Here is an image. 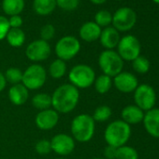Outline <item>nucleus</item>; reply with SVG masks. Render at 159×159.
Returning <instances> with one entry per match:
<instances>
[{
    "label": "nucleus",
    "mask_w": 159,
    "mask_h": 159,
    "mask_svg": "<svg viewBox=\"0 0 159 159\" xmlns=\"http://www.w3.org/2000/svg\"><path fill=\"white\" fill-rule=\"evenodd\" d=\"M52 108L59 114H66L73 111L80 101L79 89L70 84H64L58 86L52 93Z\"/></svg>",
    "instance_id": "nucleus-1"
},
{
    "label": "nucleus",
    "mask_w": 159,
    "mask_h": 159,
    "mask_svg": "<svg viewBox=\"0 0 159 159\" xmlns=\"http://www.w3.org/2000/svg\"><path fill=\"white\" fill-rule=\"evenodd\" d=\"M71 136L75 141L85 143L90 141L96 132V122L92 115L81 113L73 118L70 125Z\"/></svg>",
    "instance_id": "nucleus-2"
},
{
    "label": "nucleus",
    "mask_w": 159,
    "mask_h": 159,
    "mask_svg": "<svg viewBox=\"0 0 159 159\" xmlns=\"http://www.w3.org/2000/svg\"><path fill=\"white\" fill-rule=\"evenodd\" d=\"M131 136L130 125L123 120H115L110 123L105 131L104 139L108 145L119 148L125 145Z\"/></svg>",
    "instance_id": "nucleus-3"
},
{
    "label": "nucleus",
    "mask_w": 159,
    "mask_h": 159,
    "mask_svg": "<svg viewBox=\"0 0 159 159\" xmlns=\"http://www.w3.org/2000/svg\"><path fill=\"white\" fill-rule=\"evenodd\" d=\"M70 84L78 89H87L94 84L96 72L94 68L85 64L74 66L68 72Z\"/></svg>",
    "instance_id": "nucleus-4"
},
{
    "label": "nucleus",
    "mask_w": 159,
    "mask_h": 159,
    "mask_svg": "<svg viewBox=\"0 0 159 159\" xmlns=\"http://www.w3.org/2000/svg\"><path fill=\"white\" fill-rule=\"evenodd\" d=\"M98 66L103 74L113 78L122 72L124 60L117 52L113 50H105L98 56Z\"/></svg>",
    "instance_id": "nucleus-5"
},
{
    "label": "nucleus",
    "mask_w": 159,
    "mask_h": 159,
    "mask_svg": "<svg viewBox=\"0 0 159 159\" xmlns=\"http://www.w3.org/2000/svg\"><path fill=\"white\" fill-rule=\"evenodd\" d=\"M47 81V71L39 64H32L23 72L22 84L30 90H39Z\"/></svg>",
    "instance_id": "nucleus-6"
},
{
    "label": "nucleus",
    "mask_w": 159,
    "mask_h": 159,
    "mask_svg": "<svg viewBox=\"0 0 159 159\" xmlns=\"http://www.w3.org/2000/svg\"><path fill=\"white\" fill-rule=\"evenodd\" d=\"M54 51L58 59L69 61L81 51V43L74 36H65L56 42Z\"/></svg>",
    "instance_id": "nucleus-7"
},
{
    "label": "nucleus",
    "mask_w": 159,
    "mask_h": 159,
    "mask_svg": "<svg viewBox=\"0 0 159 159\" xmlns=\"http://www.w3.org/2000/svg\"><path fill=\"white\" fill-rule=\"evenodd\" d=\"M141 46L139 40L133 35L121 38L117 45V52L124 61H133L140 55Z\"/></svg>",
    "instance_id": "nucleus-8"
},
{
    "label": "nucleus",
    "mask_w": 159,
    "mask_h": 159,
    "mask_svg": "<svg viewBox=\"0 0 159 159\" xmlns=\"http://www.w3.org/2000/svg\"><path fill=\"white\" fill-rule=\"evenodd\" d=\"M137 22V14L131 8L123 7L118 9L112 15V26L118 32L131 30Z\"/></svg>",
    "instance_id": "nucleus-9"
},
{
    "label": "nucleus",
    "mask_w": 159,
    "mask_h": 159,
    "mask_svg": "<svg viewBox=\"0 0 159 159\" xmlns=\"http://www.w3.org/2000/svg\"><path fill=\"white\" fill-rule=\"evenodd\" d=\"M135 105L142 111H150L154 108L156 94L154 89L148 84H139L134 91Z\"/></svg>",
    "instance_id": "nucleus-10"
},
{
    "label": "nucleus",
    "mask_w": 159,
    "mask_h": 159,
    "mask_svg": "<svg viewBox=\"0 0 159 159\" xmlns=\"http://www.w3.org/2000/svg\"><path fill=\"white\" fill-rule=\"evenodd\" d=\"M52 49L48 41L42 39H36L28 44L25 49L26 57L34 62V64H39V62L45 61L51 55Z\"/></svg>",
    "instance_id": "nucleus-11"
},
{
    "label": "nucleus",
    "mask_w": 159,
    "mask_h": 159,
    "mask_svg": "<svg viewBox=\"0 0 159 159\" xmlns=\"http://www.w3.org/2000/svg\"><path fill=\"white\" fill-rule=\"evenodd\" d=\"M52 151L60 156H66L73 152L76 147V141L72 136L66 133H59L52 137L50 140Z\"/></svg>",
    "instance_id": "nucleus-12"
},
{
    "label": "nucleus",
    "mask_w": 159,
    "mask_h": 159,
    "mask_svg": "<svg viewBox=\"0 0 159 159\" xmlns=\"http://www.w3.org/2000/svg\"><path fill=\"white\" fill-rule=\"evenodd\" d=\"M112 84L119 92L129 94L137 89L139 86V81L134 74L127 71H122L113 77Z\"/></svg>",
    "instance_id": "nucleus-13"
},
{
    "label": "nucleus",
    "mask_w": 159,
    "mask_h": 159,
    "mask_svg": "<svg viewBox=\"0 0 159 159\" xmlns=\"http://www.w3.org/2000/svg\"><path fill=\"white\" fill-rule=\"evenodd\" d=\"M60 114L52 108L40 111L35 117L36 126L43 131H49L54 128L59 122Z\"/></svg>",
    "instance_id": "nucleus-14"
},
{
    "label": "nucleus",
    "mask_w": 159,
    "mask_h": 159,
    "mask_svg": "<svg viewBox=\"0 0 159 159\" xmlns=\"http://www.w3.org/2000/svg\"><path fill=\"white\" fill-rule=\"evenodd\" d=\"M143 125L147 133L153 137L159 138V109L153 108L144 113Z\"/></svg>",
    "instance_id": "nucleus-15"
},
{
    "label": "nucleus",
    "mask_w": 159,
    "mask_h": 159,
    "mask_svg": "<svg viewBox=\"0 0 159 159\" xmlns=\"http://www.w3.org/2000/svg\"><path fill=\"white\" fill-rule=\"evenodd\" d=\"M10 101L15 106H22L29 98V90L23 84H18L11 85L8 92Z\"/></svg>",
    "instance_id": "nucleus-16"
},
{
    "label": "nucleus",
    "mask_w": 159,
    "mask_h": 159,
    "mask_svg": "<svg viewBox=\"0 0 159 159\" xmlns=\"http://www.w3.org/2000/svg\"><path fill=\"white\" fill-rule=\"evenodd\" d=\"M120 39V34L113 26L105 27L99 37L100 43L106 50H113L116 48Z\"/></svg>",
    "instance_id": "nucleus-17"
},
{
    "label": "nucleus",
    "mask_w": 159,
    "mask_h": 159,
    "mask_svg": "<svg viewBox=\"0 0 159 159\" xmlns=\"http://www.w3.org/2000/svg\"><path fill=\"white\" fill-rule=\"evenodd\" d=\"M101 31V27H99L95 22H87L81 26L79 35L85 42H94L99 39Z\"/></svg>",
    "instance_id": "nucleus-18"
},
{
    "label": "nucleus",
    "mask_w": 159,
    "mask_h": 159,
    "mask_svg": "<svg viewBox=\"0 0 159 159\" xmlns=\"http://www.w3.org/2000/svg\"><path fill=\"white\" fill-rule=\"evenodd\" d=\"M122 120L127 125H137L143 121L144 112L136 105L125 106L121 112Z\"/></svg>",
    "instance_id": "nucleus-19"
},
{
    "label": "nucleus",
    "mask_w": 159,
    "mask_h": 159,
    "mask_svg": "<svg viewBox=\"0 0 159 159\" xmlns=\"http://www.w3.org/2000/svg\"><path fill=\"white\" fill-rule=\"evenodd\" d=\"M34 11L37 14L46 16L53 12L56 6V0H34Z\"/></svg>",
    "instance_id": "nucleus-20"
},
{
    "label": "nucleus",
    "mask_w": 159,
    "mask_h": 159,
    "mask_svg": "<svg viewBox=\"0 0 159 159\" xmlns=\"http://www.w3.org/2000/svg\"><path fill=\"white\" fill-rule=\"evenodd\" d=\"M25 9V0H3L2 10L10 16L20 15Z\"/></svg>",
    "instance_id": "nucleus-21"
},
{
    "label": "nucleus",
    "mask_w": 159,
    "mask_h": 159,
    "mask_svg": "<svg viewBox=\"0 0 159 159\" xmlns=\"http://www.w3.org/2000/svg\"><path fill=\"white\" fill-rule=\"evenodd\" d=\"M67 71V66L65 61L61 60V59H55L53 60L50 66H49V75L55 80H59L61 78H63Z\"/></svg>",
    "instance_id": "nucleus-22"
},
{
    "label": "nucleus",
    "mask_w": 159,
    "mask_h": 159,
    "mask_svg": "<svg viewBox=\"0 0 159 159\" xmlns=\"http://www.w3.org/2000/svg\"><path fill=\"white\" fill-rule=\"evenodd\" d=\"M6 39L11 47L19 48L23 46L25 41V34L21 28H11Z\"/></svg>",
    "instance_id": "nucleus-23"
},
{
    "label": "nucleus",
    "mask_w": 159,
    "mask_h": 159,
    "mask_svg": "<svg viewBox=\"0 0 159 159\" xmlns=\"http://www.w3.org/2000/svg\"><path fill=\"white\" fill-rule=\"evenodd\" d=\"M31 103L33 107L39 111L48 110L52 108V97L46 93H38L32 98Z\"/></svg>",
    "instance_id": "nucleus-24"
},
{
    "label": "nucleus",
    "mask_w": 159,
    "mask_h": 159,
    "mask_svg": "<svg viewBox=\"0 0 159 159\" xmlns=\"http://www.w3.org/2000/svg\"><path fill=\"white\" fill-rule=\"evenodd\" d=\"M93 85L95 86V89L98 94H107L112 86V79L105 74H101L98 77H96Z\"/></svg>",
    "instance_id": "nucleus-25"
},
{
    "label": "nucleus",
    "mask_w": 159,
    "mask_h": 159,
    "mask_svg": "<svg viewBox=\"0 0 159 159\" xmlns=\"http://www.w3.org/2000/svg\"><path fill=\"white\" fill-rule=\"evenodd\" d=\"M7 84H11V85L22 84L23 80V71L19 67H9L4 73Z\"/></svg>",
    "instance_id": "nucleus-26"
},
{
    "label": "nucleus",
    "mask_w": 159,
    "mask_h": 159,
    "mask_svg": "<svg viewBox=\"0 0 159 159\" xmlns=\"http://www.w3.org/2000/svg\"><path fill=\"white\" fill-rule=\"evenodd\" d=\"M111 114H112V111L109 106L101 105V106H98L94 111L92 117L96 123L97 122L98 123H103V122L108 121L111 117Z\"/></svg>",
    "instance_id": "nucleus-27"
},
{
    "label": "nucleus",
    "mask_w": 159,
    "mask_h": 159,
    "mask_svg": "<svg viewBox=\"0 0 159 159\" xmlns=\"http://www.w3.org/2000/svg\"><path fill=\"white\" fill-rule=\"evenodd\" d=\"M115 159H139V153L135 148L124 145L117 148Z\"/></svg>",
    "instance_id": "nucleus-28"
},
{
    "label": "nucleus",
    "mask_w": 159,
    "mask_h": 159,
    "mask_svg": "<svg viewBox=\"0 0 159 159\" xmlns=\"http://www.w3.org/2000/svg\"><path fill=\"white\" fill-rule=\"evenodd\" d=\"M112 22V14L106 10L99 11L95 15V23L99 27H108Z\"/></svg>",
    "instance_id": "nucleus-29"
},
{
    "label": "nucleus",
    "mask_w": 159,
    "mask_h": 159,
    "mask_svg": "<svg viewBox=\"0 0 159 159\" xmlns=\"http://www.w3.org/2000/svg\"><path fill=\"white\" fill-rule=\"evenodd\" d=\"M132 66L137 73L145 74L150 69V62L145 56L139 55L132 61Z\"/></svg>",
    "instance_id": "nucleus-30"
},
{
    "label": "nucleus",
    "mask_w": 159,
    "mask_h": 159,
    "mask_svg": "<svg viewBox=\"0 0 159 159\" xmlns=\"http://www.w3.org/2000/svg\"><path fill=\"white\" fill-rule=\"evenodd\" d=\"M35 150L39 154H41V155L50 153L52 152L51 141L48 139H39L35 145Z\"/></svg>",
    "instance_id": "nucleus-31"
},
{
    "label": "nucleus",
    "mask_w": 159,
    "mask_h": 159,
    "mask_svg": "<svg viewBox=\"0 0 159 159\" xmlns=\"http://www.w3.org/2000/svg\"><path fill=\"white\" fill-rule=\"evenodd\" d=\"M55 34V28L52 25H45L41 27L40 29V39L45 40V41H49L51 40Z\"/></svg>",
    "instance_id": "nucleus-32"
},
{
    "label": "nucleus",
    "mask_w": 159,
    "mask_h": 159,
    "mask_svg": "<svg viewBox=\"0 0 159 159\" xmlns=\"http://www.w3.org/2000/svg\"><path fill=\"white\" fill-rule=\"evenodd\" d=\"M79 5V0H56V6L67 11H74Z\"/></svg>",
    "instance_id": "nucleus-33"
},
{
    "label": "nucleus",
    "mask_w": 159,
    "mask_h": 159,
    "mask_svg": "<svg viewBox=\"0 0 159 159\" xmlns=\"http://www.w3.org/2000/svg\"><path fill=\"white\" fill-rule=\"evenodd\" d=\"M10 29L11 27L9 24V19L5 16L0 15V40H3L6 39Z\"/></svg>",
    "instance_id": "nucleus-34"
},
{
    "label": "nucleus",
    "mask_w": 159,
    "mask_h": 159,
    "mask_svg": "<svg viewBox=\"0 0 159 159\" xmlns=\"http://www.w3.org/2000/svg\"><path fill=\"white\" fill-rule=\"evenodd\" d=\"M9 24L11 28H21L23 25V19L20 15L11 16L9 19Z\"/></svg>",
    "instance_id": "nucleus-35"
},
{
    "label": "nucleus",
    "mask_w": 159,
    "mask_h": 159,
    "mask_svg": "<svg viewBox=\"0 0 159 159\" xmlns=\"http://www.w3.org/2000/svg\"><path fill=\"white\" fill-rule=\"evenodd\" d=\"M116 150H117V148L111 146V145H107V147L104 149V158L105 159H115Z\"/></svg>",
    "instance_id": "nucleus-36"
},
{
    "label": "nucleus",
    "mask_w": 159,
    "mask_h": 159,
    "mask_svg": "<svg viewBox=\"0 0 159 159\" xmlns=\"http://www.w3.org/2000/svg\"><path fill=\"white\" fill-rule=\"evenodd\" d=\"M6 86H7V81H6L5 75L3 72L0 71V93L5 90Z\"/></svg>",
    "instance_id": "nucleus-37"
},
{
    "label": "nucleus",
    "mask_w": 159,
    "mask_h": 159,
    "mask_svg": "<svg viewBox=\"0 0 159 159\" xmlns=\"http://www.w3.org/2000/svg\"><path fill=\"white\" fill-rule=\"evenodd\" d=\"M90 1L93 3V4H96V5H101L103 3H105L107 0H90Z\"/></svg>",
    "instance_id": "nucleus-38"
},
{
    "label": "nucleus",
    "mask_w": 159,
    "mask_h": 159,
    "mask_svg": "<svg viewBox=\"0 0 159 159\" xmlns=\"http://www.w3.org/2000/svg\"><path fill=\"white\" fill-rule=\"evenodd\" d=\"M152 2H154L155 4H158L159 5V0H152Z\"/></svg>",
    "instance_id": "nucleus-39"
},
{
    "label": "nucleus",
    "mask_w": 159,
    "mask_h": 159,
    "mask_svg": "<svg viewBox=\"0 0 159 159\" xmlns=\"http://www.w3.org/2000/svg\"><path fill=\"white\" fill-rule=\"evenodd\" d=\"M93 159H105L104 157H95V158H93Z\"/></svg>",
    "instance_id": "nucleus-40"
},
{
    "label": "nucleus",
    "mask_w": 159,
    "mask_h": 159,
    "mask_svg": "<svg viewBox=\"0 0 159 159\" xmlns=\"http://www.w3.org/2000/svg\"><path fill=\"white\" fill-rule=\"evenodd\" d=\"M55 159H66V158H55Z\"/></svg>",
    "instance_id": "nucleus-41"
},
{
    "label": "nucleus",
    "mask_w": 159,
    "mask_h": 159,
    "mask_svg": "<svg viewBox=\"0 0 159 159\" xmlns=\"http://www.w3.org/2000/svg\"><path fill=\"white\" fill-rule=\"evenodd\" d=\"M116 1H120V0H116Z\"/></svg>",
    "instance_id": "nucleus-42"
}]
</instances>
